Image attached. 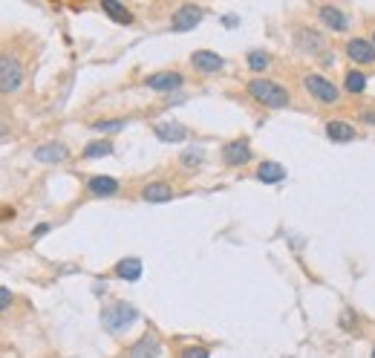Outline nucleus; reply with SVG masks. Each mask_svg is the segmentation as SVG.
<instances>
[{"mask_svg":"<svg viewBox=\"0 0 375 358\" xmlns=\"http://www.w3.org/2000/svg\"><path fill=\"white\" fill-rule=\"evenodd\" d=\"M116 275L121 280H128V283H136L142 278V260L139 257H124L116 263Z\"/></svg>","mask_w":375,"mask_h":358,"instance_id":"f3484780","label":"nucleus"},{"mask_svg":"<svg viewBox=\"0 0 375 358\" xmlns=\"http://www.w3.org/2000/svg\"><path fill=\"white\" fill-rule=\"evenodd\" d=\"M23 84V64L12 52H0V93H18Z\"/></svg>","mask_w":375,"mask_h":358,"instance_id":"7ed1b4c3","label":"nucleus"},{"mask_svg":"<svg viewBox=\"0 0 375 358\" xmlns=\"http://www.w3.org/2000/svg\"><path fill=\"white\" fill-rule=\"evenodd\" d=\"M347 55H350L352 64L369 67V64H375V44L369 38H352L347 44Z\"/></svg>","mask_w":375,"mask_h":358,"instance_id":"6e6552de","label":"nucleus"},{"mask_svg":"<svg viewBox=\"0 0 375 358\" xmlns=\"http://www.w3.org/2000/svg\"><path fill=\"white\" fill-rule=\"evenodd\" d=\"M326 136L332 139V142H355V128L352 125H347V122H338V118H332V122L326 125Z\"/></svg>","mask_w":375,"mask_h":358,"instance_id":"412c9836","label":"nucleus"},{"mask_svg":"<svg viewBox=\"0 0 375 358\" xmlns=\"http://www.w3.org/2000/svg\"><path fill=\"white\" fill-rule=\"evenodd\" d=\"M142 199L145 202H171L173 199V188L168 183H147L142 188Z\"/></svg>","mask_w":375,"mask_h":358,"instance_id":"dca6fc26","label":"nucleus"},{"mask_svg":"<svg viewBox=\"0 0 375 358\" xmlns=\"http://www.w3.org/2000/svg\"><path fill=\"white\" fill-rule=\"evenodd\" d=\"M136 321H139V309L128 301H116L107 309H102V326L107 333H121Z\"/></svg>","mask_w":375,"mask_h":358,"instance_id":"f03ea898","label":"nucleus"},{"mask_svg":"<svg viewBox=\"0 0 375 358\" xmlns=\"http://www.w3.org/2000/svg\"><path fill=\"white\" fill-rule=\"evenodd\" d=\"M102 9L107 12V18H113L121 26H130L133 23V12L124 6V4H118V0H102Z\"/></svg>","mask_w":375,"mask_h":358,"instance_id":"6ab92c4d","label":"nucleus"},{"mask_svg":"<svg viewBox=\"0 0 375 358\" xmlns=\"http://www.w3.org/2000/svg\"><path fill=\"white\" fill-rule=\"evenodd\" d=\"M110 154H113V142H107V139L90 142L84 147V159H102V156H110Z\"/></svg>","mask_w":375,"mask_h":358,"instance_id":"4be33fe9","label":"nucleus"},{"mask_svg":"<svg viewBox=\"0 0 375 358\" xmlns=\"http://www.w3.org/2000/svg\"><path fill=\"white\" fill-rule=\"evenodd\" d=\"M248 96H252L254 101H260V104H266V107H274V110L289 107V101H292L289 90L283 84L271 81V78H252L248 81Z\"/></svg>","mask_w":375,"mask_h":358,"instance_id":"f257e3e1","label":"nucleus"},{"mask_svg":"<svg viewBox=\"0 0 375 358\" xmlns=\"http://www.w3.org/2000/svg\"><path fill=\"white\" fill-rule=\"evenodd\" d=\"M303 87H306V93L315 99V101H321V104H338V99H340L338 87H335L329 78L318 75V73H306Z\"/></svg>","mask_w":375,"mask_h":358,"instance_id":"20e7f679","label":"nucleus"},{"mask_svg":"<svg viewBox=\"0 0 375 358\" xmlns=\"http://www.w3.org/2000/svg\"><path fill=\"white\" fill-rule=\"evenodd\" d=\"M343 84H347V90H350V93L361 96L364 90H367V75H364L361 70H350V73H347V81H343Z\"/></svg>","mask_w":375,"mask_h":358,"instance_id":"b1692460","label":"nucleus"},{"mask_svg":"<svg viewBox=\"0 0 375 358\" xmlns=\"http://www.w3.org/2000/svg\"><path fill=\"white\" fill-rule=\"evenodd\" d=\"M153 133L165 144H176V142H185L188 136H191V130H188L182 122H176V118H171V122H159L153 128Z\"/></svg>","mask_w":375,"mask_h":358,"instance_id":"9b49d317","label":"nucleus"},{"mask_svg":"<svg viewBox=\"0 0 375 358\" xmlns=\"http://www.w3.org/2000/svg\"><path fill=\"white\" fill-rule=\"evenodd\" d=\"M202 18H205L202 6H197V4H185V6H179V9L173 12V18H171V29H173V32H191V29H197V26L202 23Z\"/></svg>","mask_w":375,"mask_h":358,"instance_id":"39448f33","label":"nucleus"},{"mask_svg":"<svg viewBox=\"0 0 375 358\" xmlns=\"http://www.w3.org/2000/svg\"><path fill=\"white\" fill-rule=\"evenodd\" d=\"M318 15H321V23L326 29H332V32H347L350 29V15L343 9H338V6H321Z\"/></svg>","mask_w":375,"mask_h":358,"instance_id":"f8f14e48","label":"nucleus"},{"mask_svg":"<svg viewBox=\"0 0 375 358\" xmlns=\"http://www.w3.org/2000/svg\"><path fill=\"white\" fill-rule=\"evenodd\" d=\"M145 84L150 90H165V93H171V90H179L182 87V75L173 73V70H165V73H153L145 78Z\"/></svg>","mask_w":375,"mask_h":358,"instance_id":"2eb2a0df","label":"nucleus"},{"mask_svg":"<svg viewBox=\"0 0 375 358\" xmlns=\"http://www.w3.org/2000/svg\"><path fill=\"white\" fill-rule=\"evenodd\" d=\"M248 159H252V144H248V139H234V142L223 144V162L228 168H240Z\"/></svg>","mask_w":375,"mask_h":358,"instance_id":"0eeeda50","label":"nucleus"},{"mask_svg":"<svg viewBox=\"0 0 375 358\" xmlns=\"http://www.w3.org/2000/svg\"><path fill=\"white\" fill-rule=\"evenodd\" d=\"M369 358H375V347H372V355H369Z\"/></svg>","mask_w":375,"mask_h":358,"instance_id":"7c9ffc66","label":"nucleus"},{"mask_svg":"<svg viewBox=\"0 0 375 358\" xmlns=\"http://www.w3.org/2000/svg\"><path fill=\"white\" fill-rule=\"evenodd\" d=\"M372 44H375V35H372Z\"/></svg>","mask_w":375,"mask_h":358,"instance_id":"2f4dec72","label":"nucleus"},{"mask_svg":"<svg viewBox=\"0 0 375 358\" xmlns=\"http://www.w3.org/2000/svg\"><path fill=\"white\" fill-rule=\"evenodd\" d=\"M9 304H12V292L6 286H0V312H4Z\"/></svg>","mask_w":375,"mask_h":358,"instance_id":"bb28decb","label":"nucleus"},{"mask_svg":"<svg viewBox=\"0 0 375 358\" xmlns=\"http://www.w3.org/2000/svg\"><path fill=\"white\" fill-rule=\"evenodd\" d=\"M162 352V341L153 333H145L133 347H130V358H159Z\"/></svg>","mask_w":375,"mask_h":358,"instance_id":"ddd939ff","label":"nucleus"},{"mask_svg":"<svg viewBox=\"0 0 375 358\" xmlns=\"http://www.w3.org/2000/svg\"><path fill=\"white\" fill-rule=\"evenodd\" d=\"M179 162H182L185 171H197V168H202V165H205V147H202V144L185 147L182 156H179Z\"/></svg>","mask_w":375,"mask_h":358,"instance_id":"aec40b11","label":"nucleus"},{"mask_svg":"<svg viewBox=\"0 0 375 358\" xmlns=\"http://www.w3.org/2000/svg\"><path fill=\"white\" fill-rule=\"evenodd\" d=\"M295 44L300 52H309V55H321L326 49V38L318 32L315 26H297L295 29Z\"/></svg>","mask_w":375,"mask_h":358,"instance_id":"423d86ee","label":"nucleus"},{"mask_svg":"<svg viewBox=\"0 0 375 358\" xmlns=\"http://www.w3.org/2000/svg\"><path fill=\"white\" fill-rule=\"evenodd\" d=\"M47 231H49V223H41V226H35V228H32V240H38V237H44Z\"/></svg>","mask_w":375,"mask_h":358,"instance_id":"c85d7f7f","label":"nucleus"},{"mask_svg":"<svg viewBox=\"0 0 375 358\" xmlns=\"http://www.w3.org/2000/svg\"><path fill=\"white\" fill-rule=\"evenodd\" d=\"M191 64H194L199 73H205V75H216L220 70H226V58L216 55V52H211V49H199V52L191 55Z\"/></svg>","mask_w":375,"mask_h":358,"instance_id":"9d476101","label":"nucleus"},{"mask_svg":"<svg viewBox=\"0 0 375 358\" xmlns=\"http://www.w3.org/2000/svg\"><path fill=\"white\" fill-rule=\"evenodd\" d=\"M358 118H361V122H364V125H369V128H375V110H364V113L358 116Z\"/></svg>","mask_w":375,"mask_h":358,"instance_id":"cd10ccee","label":"nucleus"},{"mask_svg":"<svg viewBox=\"0 0 375 358\" xmlns=\"http://www.w3.org/2000/svg\"><path fill=\"white\" fill-rule=\"evenodd\" d=\"M41 165H58V162H64L70 156V147L64 142H44L35 147V154H32Z\"/></svg>","mask_w":375,"mask_h":358,"instance_id":"1a4fd4ad","label":"nucleus"},{"mask_svg":"<svg viewBox=\"0 0 375 358\" xmlns=\"http://www.w3.org/2000/svg\"><path fill=\"white\" fill-rule=\"evenodd\" d=\"M257 179L266 183V185H277V183H283V179H286V168L280 162H263L257 168Z\"/></svg>","mask_w":375,"mask_h":358,"instance_id":"a211bd4d","label":"nucleus"},{"mask_svg":"<svg viewBox=\"0 0 375 358\" xmlns=\"http://www.w3.org/2000/svg\"><path fill=\"white\" fill-rule=\"evenodd\" d=\"M118 179L116 176H90L87 179V191L92 197H116L118 194Z\"/></svg>","mask_w":375,"mask_h":358,"instance_id":"4468645a","label":"nucleus"},{"mask_svg":"<svg viewBox=\"0 0 375 358\" xmlns=\"http://www.w3.org/2000/svg\"><path fill=\"white\" fill-rule=\"evenodd\" d=\"M128 128V118H102V122H92V130H99V133H118Z\"/></svg>","mask_w":375,"mask_h":358,"instance_id":"393cba45","label":"nucleus"},{"mask_svg":"<svg viewBox=\"0 0 375 358\" xmlns=\"http://www.w3.org/2000/svg\"><path fill=\"white\" fill-rule=\"evenodd\" d=\"M223 23H228V26H234V23H237V15H226V18H223Z\"/></svg>","mask_w":375,"mask_h":358,"instance_id":"c756f323","label":"nucleus"},{"mask_svg":"<svg viewBox=\"0 0 375 358\" xmlns=\"http://www.w3.org/2000/svg\"><path fill=\"white\" fill-rule=\"evenodd\" d=\"M269 64H271V55L266 49H252V52H248V70H252V73H263Z\"/></svg>","mask_w":375,"mask_h":358,"instance_id":"5701e85b","label":"nucleus"},{"mask_svg":"<svg viewBox=\"0 0 375 358\" xmlns=\"http://www.w3.org/2000/svg\"><path fill=\"white\" fill-rule=\"evenodd\" d=\"M182 358H211V352H208V347H185Z\"/></svg>","mask_w":375,"mask_h":358,"instance_id":"a878e982","label":"nucleus"}]
</instances>
